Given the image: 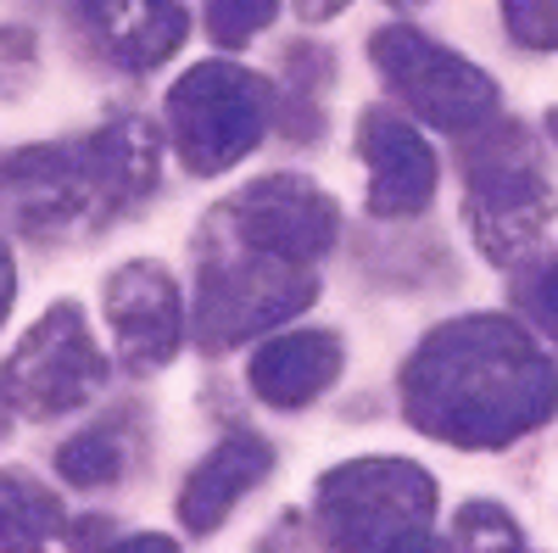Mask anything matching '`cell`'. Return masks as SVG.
Instances as JSON below:
<instances>
[{"label":"cell","instance_id":"obj_1","mask_svg":"<svg viewBox=\"0 0 558 553\" xmlns=\"http://www.w3.org/2000/svg\"><path fill=\"white\" fill-rule=\"evenodd\" d=\"M336 202L302 173L252 179L218 202L196 241V341L229 352L313 308L318 257L336 247Z\"/></svg>","mask_w":558,"mask_h":553},{"label":"cell","instance_id":"obj_2","mask_svg":"<svg viewBox=\"0 0 558 553\" xmlns=\"http://www.w3.org/2000/svg\"><path fill=\"white\" fill-rule=\"evenodd\" d=\"M402 413L447 447L497 453L558 413L547 347L502 313L447 318L402 363Z\"/></svg>","mask_w":558,"mask_h":553},{"label":"cell","instance_id":"obj_3","mask_svg":"<svg viewBox=\"0 0 558 553\" xmlns=\"http://www.w3.org/2000/svg\"><path fill=\"white\" fill-rule=\"evenodd\" d=\"M157 191V134L146 118H112L107 129L62 146H28L0 157V207L34 241L89 236Z\"/></svg>","mask_w":558,"mask_h":553},{"label":"cell","instance_id":"obj_4","mask_svg":"<svg viewBox=\"0 0 558 553\" xmlns=\"http://www.w3.org/2000/svg\"><path fill=\"white\" fill-rule=\"evenodd\" d=\"M463 218L497 268H520L525 257H536L547 224L558 218V196L525 123L492 118L463 141Z\"/></svg>","mask_w":558,"mask_h":553},{"label":"cell","instance_id":"obj_5","mask_svg":"<svg viewBox=\"0 0 558 553\" xmlns=\"http://www.w3.org/2000/svg\"><path fill=\"white\" fill-rule=\"evenodd\" d=\"M318 531L330 553H447L436 537V481L413 458H347L318 481Z\"/></svg>","mask_w":558,"mask_h":553},{"label":"cell","instance_id":"obj_6","mask_svg":"<svg viewBox=\"0 0 558 553\" xmlns=\"http://www.w3.org/2000/svg\"><path fill=\"white\" fill-rule=\"evenodd\" d=\"M368 57H375V73L386 79V89L402 101V112L425 118L441 134H458L470 141L481 134L492 118H502V96L497 79L486 68H475L470 57L447 51L441 39L418 34L413 23H386L368 39Z\"/></svg>","mask_w":558,"mask_h":553},{"label":"cell","instance_id":"obj_7","mask_svg":"<svg viewBox=\"0 0 558 553\" xmlns=\"http://www.w3.org/2000/svg\"><path fill=\"white\" fill-rule=\"evenodd\" d=\"M168 123L184 168L223 173L252 157L274 129V84L241 62H202L173 84Z\"/></svg>","mask_w":558,"mask_h":553},{"label":"cell","instance_id":"obj_8","mask_svg":"<svg viewBox=\"0 0 558 553\" xmlns=\"http://www.w3.org/2000/svg\"><path fill=\"white\" fill-rule=\"evenodd\" d=\"M0 386L28 420H57V413H78L84 402H96L107 386V358L84 325V308L78 302L45 308L39 325L0 363Z\"/></svg>","mask_w":558,"mask_h":553},{"label":"cell","instance_id":"obj_9","mask_svg":"<svg viewBox=\"0 0 558 553\" xmlns=\"http://www.w3.org/2000/svg\"><path fill=\"white\" fill-rule=\"evenodd\" d=\"M107 325H112L118 363L129 375H157V369H168L184 347V325H191L179 280L157 257L123 263L107 280Z\"/></svg>","mask_w":558,"mask_h":553},{"label":"cell","instance_id":"obj_10","mask_svg":"<svg viewBox=\"0 0 558 553\" xmlns=\"http://www.w3.org/2000/svg\"><path fill=\"white\" fill-rule=\"evenodd\" d=\"M357 157L368 168V213L413 218L436 202V152L397 107H368L357 118Z\"/></svg>","mask_w":558,"mask_h":553},{"label":"cell","instance_id":"obj_11","mask_svg":"<svg viewBox=\"0 0 558 553\" xmlns=\"http://www.w3.org/2000/svg\"><path fill=\"white\" fill-rule=\"evenodd\" d=\"M78 17L89 39L134 73L162 68L191 34V12L179 0H78Z\"/></svg>","mask_w":558,"mask_h":553},{"label":"cell","instance_id":"obj_12","mask_svg":"<svg viewBox=\"0 0 558 553\" xmlns=\"http://www.w3.org/2000/svg\"><path fill=\"white\" fill-rule=\"evenodd\" d=\"M268 470H274V447L263 436H252V431L223 436L179 486V520H184V531H191V537L218 531L229 515H235V503L252 486L268 481Z\"/></svg>","mask_w":558,"mask_h":553},{"label":"cell","instance_id":"obj_13","mask_svg":"<svg viewBox=\"0 0 558 553\" xmlns=\"http://www.w3.org/2000/svg\"><path fill=\"white\" fill-rule=\"evenodd\" d=\"M252 392L279 408L296 413L307 402H318L341 375V336L336 330H279L274 341H263V352L252 358Z\"/></svg>","mask_w":558,"mask_h":553},{"label":"cell","instance_id":"obj_14","mask_svg":"<svg viewBox=\"0 0 558 553\" xmlns=\"http://www.w3.org/2000/svg\"><path fill=\"white\" fill-rule=\"evenodd\" d=\"M134 408L123 413H107V420L96 425H84L78 436H68L57 447V476L78 492H101V486H118L129 470H134V458H140V431L129 420Z\"/></svg>","mask_w":558,"mask_h":553},{"label":"cell","instance_id":"obj_15","mask_svg":"<svg viewBox=\"0 0 558 553\" xmlns=\"http://www.w3.org/2000/svg\"><path fill=\"white\" fill-rule=\"evenodd\" d=\"M62 531L57 492L28 470H0V553H45Z\"/></svg>","mask_w":558,"mask_h":553},{"label":"cell","instance_id":"obj_16","mask_svg":"<svg viewBox=\"0 0 558 553\" xmlns=\"http://www.w3.org/2000/svg\"><path fill=\"white\" fill-rule=\"evenodd\" d=\"M514 313L536 341L558 352V252H536L514 268Z\"/></svg>","mask_w":558,"mask_h":553},{"label":"cell","instance_id":"obj_17","mask_svg":"<svg viewBox=\"0 0 558 553\" xmlns=\"http://www.w3.org/2000/svg\"><path fill=\"white\" fill-rule=\"evenodd\" d=\"M447 553H525V531L520 520L492 497H470L452 520Z\"/></svg>","mask_w":558,"mask_h":553},{"label":"cell","instance_id":"obj_18","mask_svg":"<svg viewBox=\"0 0 558 553\" xmlns=\"http://www.w3.org/2000/svg\"><path fill=\"white\" fill-rule=\"evenodd\" d=\"M279 17V0H207V34L218 51H241Z\"/></svg>","mask_w":558,"mask_h":553},{"label":"cell","instance_id":"obj_19","mask_svg":"<svg viewBox=\"0 0 558 553\" xmlns=\"http://www.w3.org/2000/svg\"><path fill=\"white\" fill-rule=\"evenodd\" d=\"M502 28L520 51H558V0H502Z\"/></svg>","mask_w":558,"mask_h":553},{"label":"cell","instance_id":"obj_20","mask_svg":"<svg viewBox=\"0 0 558 553\" xmlns=\"http://www.w3.org/2000/svg\"><path fill=\"white\" fill-rule=\"evenodd\" d=\"M39 73V51L28 28H0V101H17Z\"/></svg>","mask_w":558,"mask_h":553},{"label":"cell","instance_id":"obj_21","mask_svg":"<svg viewBox=\"0 0 558 553\" xmlns=\"http://www.w3.org/2000/svg\"><path fill=\"white\" fill-rule=\"evenodd\" d=\"M107 553H179V542L162 537V531H146V537H123V542L107 548Z\"/></svg>","mask_w":558,"mask_h":553},{"label":"cell","instance_id":"obj_22","mask_svg":"<svg viewBox=\"0 0 558 553\" xmlns=\"http://www.w3.org/2000/svg\"><path fill=\"white\" fill-rule=\"evenodd\" d=\"M352 7V0H296V17L302 23H330V17H341Z\"/></svg>","mask_w":558,"mask_h":553},{"label":"cell","instance_id":"obj_23","mask_svg":"<svg viewBox=\"0 0 558 553\" xmlns=\"http://www.w3.org/2000/svg\"><path fill=\"white\" fill-rule=\"evenodd\" d=\"M12 302H17V268H12V252H7V241H0V318L12 313Z\"/></svg>","mask_w":558,"mask_h":553},{"label":"cell","instance_id":"obj_24","mask_svg":"<svg viewBox=\"0 0 558 553\" xmlns=\"http://www.w3.org/2000/svg\"><path fill=\"white\" fill-rule=\"evenodd\" d=\"M96 542H107V526H101V520H84V526H78V542H73V553H101Z\"/></svg>","mask_w":558,"mask_h":553},{"label":"cell","instance_id":"obj_25","mask_svg":"<svg viewBox=\"0 0 558 553\" xmlns=\"http://www.w3.org/2000/svg\"><path fill=\"white\" fill-rule=\"evenodd\" d=\"M12 413H17V408H12V397H7V386H0V436H7V431H12Z\"/></svg>","mask_w":558,"mask_h":553},{"label":"cell","instance_id":"obj_26","mask_svg":"<svg viewBox=\"0 0 558 553\" xmlns=\"http://www.w3.org/2000/svg\"><path fill=\"white\" fill-rule=\"evenodd\" d=\"M547 141H553V146H558V107H553V112H547Z\"/></svg>","mask_w":558,"mask_h":553},{"label":"cell","instance_id":"obj_27","mask_svg":"<svg viewBox=\"0 0 558 553\" xmlns=\"http://www.w3.org/2000/svg\"><path fill=\"white\" fill-rule=\"evenodd\" d=\"M397 7H418V0H397Z\"/></svg>","mask_w":558,"mask_h":553}]
</instances>
